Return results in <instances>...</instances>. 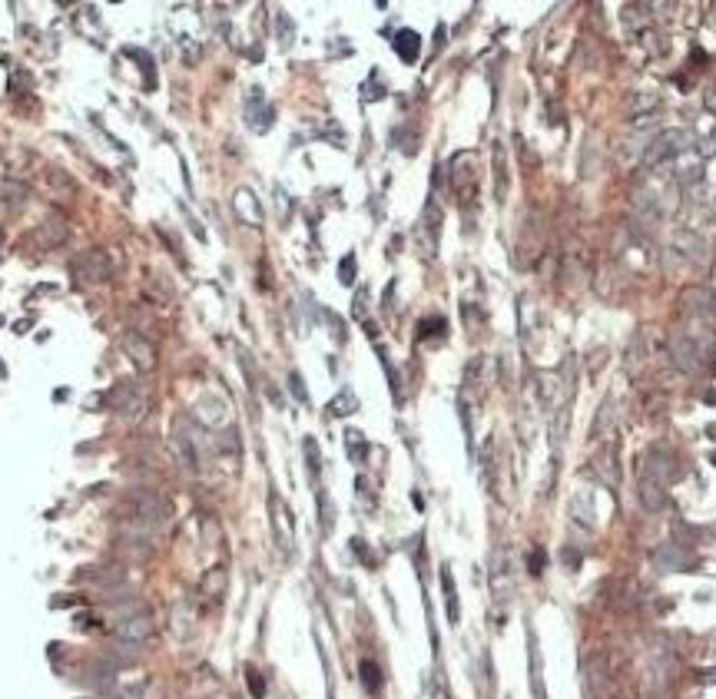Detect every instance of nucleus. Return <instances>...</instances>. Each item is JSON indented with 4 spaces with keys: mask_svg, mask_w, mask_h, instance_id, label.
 Listing matches in <instances>:
<instances>
[{
    "mask_svg": "<svg viewBox=\"0 0 716 699\" xmlns=\"http://www.w3.org/2000/svg\"><path fill=\"white\" fill-rule=\"evenodd\" d=\"M494 199L497 203L508 199V152H504V143H494Z\"/></svg>",
    "mask_w": 716,
    "mask_h": 699,
    "instance_id": "aec40b11",
    "label": "nucleus"
},
{
    "mask_svg": "<svg viewBox=\"0 0 716 699\" xmlns=\"http://www.w3.org/2000/svg\"><path fill=\"white\" fill-rule=\"evenodd\" d=\"M70 272L76 275V282H83V285L107 282L110 279V259H107L103 249H83L80 255H74Z\"/></svg>",
    "mask_w": 716,
    "mask_h": 699,
    "instance_id": "20e7f679",
    "label": "nucleus"
},
{
    "mask_svg": "<svg viewBox=\"0 0 716 699\" xmlns=\"http://www.w3.org/2000/svg\"><path fill=\"white\" fill-rule=\"evenodd\" d=\"M564 560H567V564H570V570H577V564H581V553H577V550H570V547H567V550H564Z\"/></svg>",
    "mask_w": 716,
    "mask_h": 699,
    "instance_id": "58836bf2",
    "label": "nucleus"
},
{
    "mask_svg": "<svg viewBox=\"0 0 716 699\" xmlns=\"http://www.w3.org/2000/svg\"><path fill=\"white\" fill-rule=\"evenodd\" d=\"M528 656H530V693H534V699H547L544 660H541V646H537L534 633H528Z\"/></svg>",
    "mask_w": 716,
    "mask_h": 699,
    "instance_id": "dca6fc26",
    "label": "nucleus"
},
{
    "mask_svg": "<svg viewBox=\"0 0 716 699\" xmlns=\"http://www.w3.org/2000/svg\"><path fill=\"white\" fill-rule=\"evenodd\" d=\"M640 477H647V481H657L660 488L673 484V481L680 477L677 454L670 451L667 444H653V448L640 457Z\"/></svg>",
    "mask_w": 716,
    "mask_h": 699,
    "instance_id": "7ed1b4c3",
    "label": "nucleus"
},
{
    "mask_svg": "<svg viewBox=\"0 0 716 699\" xmlns=\"http://www.w3.org/2000/svg\"><path fill=\"white\" fill-rule=\"evenodd\" d=\"M116 643H133V646H146V640L153 637V620L146 613H133V617H123L113 630Z\"/></svg>",
    "mask_w": 716,
    "mask_h": 699,
    "instance_id": "6e6552de",
    "label": "nucleus"
},
{
    "mask_svg": "<svg viewBox=\"0 0 716 699\" xmlns=\"http://www.w3.org/2000/svg\"><path fill=\"white\" fill-rule=\"evenodd\" d=\"M123 348H126V355H130V361L136 365L139 375H146V371L156 368V348H153V341H146L143 335H136V332L123 335Z\"/></svg>",
    "mask_w": 716,
    "mask_h": 699,
    "instance_id": "1a4fd4ad",
    "label": "nucleus"
},
{
    "mask_svg": "<svg viewBox=\"0 0 716 699\" xmlns=\"http://www.w3.org/2000/svg\"><path fill=\"white\" fill-rule=\"evenodd\" d=\"M339 282H342V285H352V282H355V255H352V252H348V255H345V259L339 262Z\"/></svg>",
    "mask_w": 716,
    "mask_h": 699,
    "instance_id": "2f4dec72",
    "label": "nucleus"
},
{
    "mask_svg": "<svg viewBox=\"0 0 716 699\" xmlns=\"http://www.w3.org/2000/svg\"><path fill=\"white\" fill-rule=\"evenodd\" d=\"M637 358H647V341H643V332H637L634 339H630V348H627V371H637Z\"/></svg>",
    "mask_w": 716,
    "mask_h": 699,
    "instance_id": "cd10ccee",
    "label": "nucleus"
},
{
    "mask_svg": "<svg viewBox=\"0 0 716 699\" xmlns=\"http://www.w3.org/2000/svg\"><path fill=\"white\" fill-rule=\"evenodd\" d=\"M544 560H547L544 547H534V550H530V557H528V570H530V577H541V573H544Z\"/></svg>",
    "mask_w": 716,
    "mask_h": 699,
    "instance_id": "72a5a7b5",
    "label": "nucleus"
},
{
    "mask_svg": "<svg viewBox=\"0 0 716 699\" xmlns=\"http://www.w3.org/2000/svg\"><path fill=\"white\" fill-rule=\"evenodd\" d=\"M637 497H640V504L650 510V514H657V510L667 507V488H660L657 481L640 477V481H637Z\"/></svg>",
    "mask_w": 716,
    "mask_h": 699,
    "instance_id": "f3484780",
    "label": "nucleus"
},
{
    "mask_svg": "<svg viewBox=\"0 0 716 699\" xmlns=\"http://www.w3.org/2000/svg\"><path fill=\"white\" fill-rule=\"evenodd\" d=\"M67 236H70V229H67V222H63L60 216H47V219L37 226V232H34V239H37L43 249L63 246V242H67Z\"/></svg>",
    "mask_w": 716,
    "mask_h": 699,
    "instance_id": "2eb2a0df",
    "label": "nucleus"
},
{
    "mask_svg": "<svg viewBox=\"0 0 716 699\" xmlns=\"http://www.w3.org/2000/svg\"><path fill=\"white\" fill-rule=\"evenodd\" d=\"M441 590H445V604H448V623H461V604H458V590H454V573L451 567H441Z\"/></svg>",
    "mask_w": 716,
    "mask_h": 699,
    "instance_id": "5701e85b",
    "label": "nucleus"
},
{
    "mask_svg": "<svg viewBox=\"0 0 716 699\" xmlns=\"http://www.w3.org/2000/svg\"><path fill=\"white\" fill-rule=\"evenodd\" d=\"M710 461H713V468H716V451H713V454H710Z\"/></svg>",
    "mask_w": 716,
    "mask_h": 699,
    "instance_id": "a18cd8bd",
    "label": "nucleus"
},
{
    "mask_svg": "<svg viewBox=\"0 0 716 699\" xmlns=\"http://www.w3.org/2000/svg\"><path fill=\"white\" fill-rule=\"evenodd\" d=\"M236 212L243 216V222H249V226H259V222H262V209H259L256 196H252L249 190L236 192Z\"/></svg>",
    "mask_w": 716,
    "mask_h": 699,
    "instance_id": "b1692460",
    "label": "nucleus"
},
{
    "mask_svg": "<svg viewBox=\"0 0 716 699\" xmlns=\"http://www.w3.org/2000/svg\"><path fill=\"white\" fill-rule=\"evenodd\" d=\"M497 471H501V444H497V435H488L484 448H481V477H484V488L491 494H497V488H501Z\"/></svg>",
    "mask_w": 716,
    "mask_h": 699,
    "instance_id": "9d476101",
    "label": "nucleus"
},
{
    "mask_svg": "<svg viewBox=\"0 0 716 699\" xmlns=\"http://www.w3.org/2000/svg\"><path fill=\"white\" fill-rule=\"evenodd\" d=\"M358 673H361V683H365L368 693H378V689H381V669H378L375 660H361Z\"/></svg>",
    "mask_w": 716,
    "mask_h": 699,
    "instance_id": "a878e982",
    "label": "nucleus"
},
{
    "mask_svg": "<svg viewBox=\"0 0 716 699\" xmlns=\"http://www.w3.org/2000/svg\"><path fill=\"white\" fill-rule=\"evenodd\" d=\"M706 435H710V437L716 441V424H713V428H706Z\"/></svg>",
    "mask_w": 716,
    "mask_h": 699,
    "instance_id": "c03bdc74",
    "label": "nucleus"
},
{
    "mask_svg": "<svg viewBox=\"0 0 716 699\" xmlns=\"http://www.w3.org/2000/svg\"><path fill=\"white\" fill-rule=\"evenodd\" d=\"M703 106L716 113V90H706V93H703Z\"/></svg>",
    "mask_w": 716,
    "mask_h": 699,
    "instance_id": "ea45409f",
    "label": "nucleus"
},
{
    "mask_svg": "<svg viewBox=\"0 0 716 699\" xmlns=\"http://www.w3.org/2000/svg\"><path fill=\"white\" fill-rule=\"evenodd\" d=\"M627 110H630L634 119L653 116L660 110V93H653V90H637V93H630V100H627Z\"/></svg>",
    "mask_w": 716,
    "mask_h": 699,
    "instance_id": "6ab92c4d",
    "label": "nucleus"
},
{
    "mask_svg": "<svg viewBox=\"0 0 716 699\" xmlns=\"http://www.w3.org/2000/svg\"><path fill=\"white\" fill-rule=\"evenodd\" d=\"M361 315H365V292L355 295V319H361Z\"/></svg>",
    "mask_w": 716,
    "mask_h": 699,
    "instance_id": "a19ab883",
    "label": "nucleus"
},
{
    "mask_svg": "<svg viewBox=\"0 0 716 699\" xmlns=\"http://www.w3.org/2000/svg\"><path fill=\"white\" fill-rule=\"evenodd\" d=\"M677 246H683V252H686V255H703V252H700V249H703V242H700L697 236H690V232H680L677 236Z\"/></svg>",
    "mask_w": 716,
    "mask_h": 699,
    "instance_id": "473e14b6",
    "label": "nucleus"
},
{
    "mask_svg": "<svg viewBox=\"0 0 716 699\" xmlns=\"http://www.w3.org/2000/svg\"><path fill=\"white\" fill-rule=\"evenodd\" d=\"M123 510H126L130 527L136 530V534H150V537H153L156 530L170 520L172 504L159 491L143 488V491H133L130 497H126V507H123Z\"/></svg>",
    "mask_w": 716,
    "mask_h": 699,
    "instance_id": "f257e3e1",
    "label": "nucleus"
},
{
    "mask_svg": "<svg viewBox=\"0 0 716 699\" xmlns=\"http://www.w3.org/2000/svg\"><path fill=\"white\" fill-rule=\"evenodd\" d=\"M590 471L601 477L607 488H617V481H620V471H617V457H614V451H601L594 461H590Z\"/></svg>",
    "mask_w": 716,
    "mask_h": 699,
    "instance_id": "412c9836",
    "label": "nucleus"
},
{
    "mask_svg": "<svg viewBox=\"0 0 716 699\" xmlns=\"http://www.w3.org/2000/svg\"><path fill=\"white\" fill-rule=\"evenodd\" d=\"M432 699H448V686H445V676L441 673H434V680H432Z\"/></svg>",
    "mask_w": 716,
    "mask_h": 699,
    "instance_id": "4c0bfd02",
    "label": "nucleus"
},
{
    "mask_svg": "<svg viewBox=\"0 0 716 699\" xmlns=\"http://www.w3.org/2000/svg\"><path fill=\"white\" fill-rule=\"evenodd\" d=\"M488 580H491V593L494 600H508L514 593V570H511V553L504 547L494 550L491 557V570H488Z\"/></svg>",
    "mask_w": 716,
    "mask_h": 699,
    "instance_id": "423d86ee",
    "label": "nucleus"
},
{
    "mask_svg": "<svg viewBox=\"0 0 716 699\" xmlns=\"http://www.w3.org/2000/svg\"><path fill=\"white\" fill-rule=\"evenodd\" d=\"M392 47H395V54L405 63H415L418 54H421V37H418L415 30H398L395 37H392Z\"/></svg>",
    "mask_w": 716,
    "mask_h": 699,
    "instance_id": "4be33fe9",
    "label": "nucleus"
},
{
    "mask_svg": "<svg viewBox=\"0 0 716 699\" xmlns=\"http://www.w3.org/2000/svg\"><path fill=\"white\" fill-rule=\"evenodd\" d=\"M693 146V133L690 130H667L660 133L653 143H647V150H643V166L647 170H657V166H663L667 159H677L680 152H686Z\"/></svg>",
    "mask_w": 716,
    "mask_h": 699,
    "instance_id": "f03ea898",
    "label": "nucleus"
},
{
    "mask_svg": "<svg viewBox=\"0 0 716 699\" xmlns=\"http://www.w3.org/2000/svg\"><path fill=\"white\" fill-rule=\"evenodd\" d=\"M653 560H657L660 570H690V564H693L690 550L683 547V544H677V540L663 544V547L653 553Z\"/></svg>",
    "mask_w": 716,
    "mask_h": 699,
    "instance_id": "4468645a",
    "label": "nucleus"
},
{
    "mask_svg": "<svg viewBox=\"0 0 716 699\" xmlns=\"http://www.w3.org/2000/svg\"><path fill=\"white\" fill-rule=\"evenodd\" d=\"M345 451H348V457H352L355 464L365 461V454H368V441L361 437V431H355V428H348V431H345Z\"/></svg>",
    "mask_w": 716,
    "mask_h": 699,
    "instance_id": "393cba45",
    "label": "nucleus"
},
{
    "mask_svg": "<svg viewBox=\"0 0 716 699\" xmlns=\"http://www.w3.org/2000/svg\"><path fill=\"white\" fill-rule=\"evenodd\" d=\"M47 179H50V183H54V186H57L60 192H67V196H74L76 183H74V179H67V176H63V170H57V166H50V170H47Z\"/></svg>",
    "mask_w": 716,
    "mask_h": 699,
    "instance_id": "c756f323",
    "label": "nucleus"
},
{
    "mask_svg": "<svg viewBox=\"0 0 716 699\" xmlns=\"http://www.w3.org/2000/svg\"><path fill=\"white\" fill-rule=\"evenodd\" d=\"M610 435H617V398L607 395L597 408V417L590 424V437L594 441H607Z\"/></svg>",
    "mask_w": 716,
    "mask_h": 699,
    "instance_id": "f8f14e48",
    "label": "nucleus"
},
{
    "mask_svg": "<svg viewBox=\"0 0 716 699\" xmlns=\"http://www.w3.org/2000/svg\"><path fill=\"white\" fill-rule=\"evenodd\" d=\"M700 683H706V686L716 683V666H713V669H706V673H700Z\"/></svg>",
    "mask_w": 716,
    "mask_h": 699,
    "instance_id": "79ce46f5",
    "label": "nucleus"
},
{
    "mask_svg": "<svg viewBox=\"0 0 716 699\" xmlns=\"http://www.w3.org/2000/svg\"><path fill=\"white\" fill-rule=\"evenodd\" d=\"M245 123L252 126L256 133H265L272 126V106L265 103V96L259 87H252L249 96H245Z\"/></svg>",
    "mask_w": 716,
    "mask_h": 699,
    "instance_id": "9b49d317",
    "label": "nucleus"
},
{
    "mask_svg": "<svg viewBox=\"0 0 716 699\" xmlns=\"http://www.w3.org/2000/svg\"><path fill=\"white\" fill-rule=\"evenodd\" d=\"M269 507H272V527H276V537L282 547H292V537H295V527H292V514L282 504V497L272 491L269 494Z\"/></svg>",
    "mask_w": 716,
    "mask_h": 699,
    "instance_id": "ddd939ff",
    "label": "nucleus"
},
{
    "mask_svg": "<svg viewBox=\"0 0 716 699\" xmlns=\"http://www.w3.org/2000/svg\"><path fill=\"white\" fill-rule=\"evenodd\" d=\"M670 361L677 365L683 375H697L703 368V348L690 335H677L670 341Z\"/></svg>",
    "mask_w": 716,
    "mask_h": 699,
    "instance_id": "0eeeda50",
    "label": "nucleus"
},
{
    "mask_svg": "<svg viewBox=\"0 0 716 699\" xmlns=\"http://www.w3.org/2000/svg\"><path fill=\"white\" fill-rule=\"evenodd\" d=\"M319 524L325 534H332V524H335V507L328 501V491H322V488H319Z\"/></svg>",
    "mask_w": 716,
    "mask_h": 699,
    "instance_id": "c85d7f7f",
    "label": "nucleus"
},
{
    "mask_svg": "<svg viewBox=\"0 0 716 699\" xmlns=\"http://www.w3.org/2000/svg\"><path fill=\"white\" fill-rule=\"evenodd\" d=\"M305 457H309V471L319 474V448H315L312 437H305Z\"/></svg>",
    "mask_w": 716,
    "mask_h": 699,
    "instance_id": "c9c22d12",
    "label": "nucleus"
},
{
    "mask_svg": "<svg viewBox=\"0 0 716 699\" xmlns=\"http://www.w3.org/2000/svg\"><path fill=\"white\" fill-rule=\"evenodd\" d=\"M352 411H358V398L352 395V391H342V395L332 398V404H328V415H335V417H345V415H352Z\"/></svg>",
    "mask_w": 716,
    "mask_h": 699,
    "instance_id": "bb28decb",
    "label": "nucleus"
},
{
    "mask_svg": "<svg viewBox=\"0 0 716 699\" xmlns=\"http://www.w3.org/2000/svg\"><path fill=\"white\" fill-rule=\"evenodd\" d=\"M289 388H292V395L299 398V401H309V391H305V385H302L299 371H292V375H289Z\"/></svg>",
    "mask_w": 716,
    "mask_h": 699,
    "instance_id": "e433bc0d",
    "label": "nucleus"
},
{
    "mask_svg": "<svg viewBox=\"0 0 716 699\" xmlns=\"http://www.w3.org/2000/svg\"><path fill=\"white\" fill-rule=\"evenodd\" d=\"M226 584H229V573L226 567H209L206 573H203V580H199V593L203 597H209V600H219L223 593H226Z\"/></svg>",
    "mask_w": 716,
    "mask_h": 699,
    "instance_id": "a211bd4d",
    "label": "nucleus"
},
{
    "mask_svg": "<svg viewBox=\"0 0 716 699\" xmlns=\"http://www.w3.org/2000/svg\"><path fill=\"white\" fill-rule=\"evenodd\" d=\"M110 408H113L120 417H126V421H139V417L146 415V395L143 391H136L133 385H126V381H120L113 391H110Z\"/></svg>",
    "mask_w": 716,
    "mask_h": 699,
    "instance_id": "39448f33",
    "label": "nucleus"
},
{
    "mask_svg": "<svg viewBox=\"0 0 716 699\" xmlns=\"http://www.w3.org/2000/svg\"><path fill=\"white\" fill-rule=\"evenodd\" d=\"M245 680H249V693H252V696H256V699L265 696V683H262V676H259L256 669H249V673H245Z\"/></svg>",
    "mask_w": 716,
    "mask_h": 699,
    "instance_id": "f704fd0d",
    "label": "nucleus"
},
{
    "mask_svg": "<svg viewBox=\"0 0 716 699\" xmlns=\"http://www.w3.org/2000/svg\"><path fill=\"white\" fill-rule=\"evenodd\" d=\"M703 401H706V404H716V388H710V391L703 395Z\"/></svg>",
    "mask_w": 716,
    "mask_h": 699,
    "instance_id": "37998d69",
    "label": "nucleus"
},
{
    "mask_svg": "<svg viewBox=\"0 0 716 699\" xmlns=\"http://www.w3.org/2000/svg\"><path fill=\"white\" fill-rule=\"evenodd\" d=\"M23 199H27V190L23 186H17V183H7L3 186V203L7 206H23Z\"/></svg>",
    "mask_w": 716,
    "mask_h": 699,
    "instance_id": "7c9ffc66",
    "label": "nucleus"
}]
</instances>
